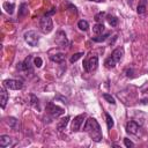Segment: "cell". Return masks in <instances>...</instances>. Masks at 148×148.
Instances as JSON below:
<instances>
[{"label": "cell", "mask_w": 148, "mask_h": 148, "mask_svg": "<svg viewBox=\"0 0 148 148\" xmlns=\"http://www.w3.org/2000/svg\"><path fill=\"white\" fill-rule=\"evenodd\" d=\"M108 22L111 27H117L118 25V18L116 16H112V15H109L108 16Z\"/></svg>", "instance_id": "cell-23"}, {"label": "cell", "mask_w": 148, "mask_h": 148, "mask_svg": "<svg viewBox=\"0 0 148 148\" xmlns=\"http://www.w3.org/2000/svg\"><path fill=\"white\" fill-rule=\"evenodd\" d=\"M105 118H106V125H108V128H109V130H111V128L113 127V125H114L113 119H112V117H111L108 112H105Z\"/></svg>", "instance_id": "cell-24"}, {"label": "cell", "mask_w": 148, "mask_h": 148, "mask_svg": "<svg viewBox=\"0 0 148 148\" xmlns=\"http://www.w3.org/2000/svg\"><path fill=\"white\" fill-rule=\"evenodd\" d=\"M83 131L95 141V142H99L103 139V134H102V130L99 124L97 123V120L95 118H88L86 120V124L83 126Z\"/></svg>", "instance_id": "cell-1"}, {"label": "cell", "mask_w": 148, "mask_h": 148, "mask_svg": "<svg viewBox=\"0 0 148 148\" xmlns=\"http://www.w3.org/2000/svg\"><path fill=\"white\" fill-rule=\"evenodd\" d=\"M77 27H79L80 30H82V31H87V30L89 29V23H88L86 20H80V21L77 22Z\"/></svg>", "instance_id": "cell-20"}, {"label": "cell", "mask_w": 148, "mask_h": 148, "mask_svg": "<svg viewBox=\"0 0 148 148\" xmlns=\"http://www.w3.org/2000/svg\"><path fill=\"white\" fill-rule=\"evenodd\" d=\"M56 44L60 47H67L68 46V39L66 37V34L64 31H58L56 35Z\"/></svg>", "instance_id": "cell-8"}, {"label": "cell", "mask_w": 148, "mask_h": 148, "mask_svg": "<svg viewBox=\"0 0 148 148\" xmlns=\"http://www.w3.org/2000/svg\"><path fill=\"white\" fill-rule=\"evenodd\" d=\"M103 98H104L106 102H109V103H111V104H113V105L116 104V99H114V97L111 96L110 94H106V92L103 94Z\"/></svg>", "instance_id": "cell-25"}, {"label": "cell", "mask_w": 148, "mask_h": 148, "mask_svg": "<svg viewBox=\"0 0 148 148\" xmlns=\"http://www.w3.org/2000/svg\"><path fill=\"white\" fill-rule=\"evenodd\" d=\"M31 57L29 56L23 62L20 64V69L21 71H24V72H29V73H32V67H31Z\"/></svg>", "instance_id": "cell-10"}, {"label": "cell", "mask_w": 148, "mask_h": 148, "mask_svg": "<svg viewBox=\"0 0 148 148\" xmlns=\"http://www.w3.org/2000/svg\"><path fill=\"white\" fill-rule=\"evenodd\" d=\"M104 15H105V13L99 12L98 14H96V15H95V20H96V21H99V20H101V17H103Z\"/></svg>", "instance_id": "cell-30"}, {"label": "cell", "mask_w": 148, "mask_h": 148, "mask_svg": "<svg viewBox=\"0 0 148 148\" xmlns=\"http://www.w3.org/2000/svg\"><path fill=\"white\" fill-rule=\"evenodd\" d=\"M24 40L30 46H37V44L39 42V35L34 30H29V31L24 32Z\"/></svg>", "instance_id": "cell-4"}, {"label": "cell", "mask_w": 148, "mask_h": 148, "mask_svg": "<svg viewBox=\"0 0 148 148\" xmlns=\"http://www.w3.org/2000/svg\"><path fill=\"white\" fill-rule=\"evenodd\" d=\"M83 56V52H79V53H75V54H73L72 57H71V59H69V61L73 64V62H75V61H77L81 57Z\"/></svg>", "instance_id": "cell-26"}, {"label": "cell", "mask_w": 148, "mask_h": 148, "mask_svg": "<svg viewBox=\"0 0 148 148\" xmlns=\"http://www.w3.org/2000/svg\"><path fill=\"white\" fill-rule=\"evenodd\" d=\"M14 8H15V5L13 3V2H3V9L9 14V15H12L13 14V12H14Z\"/></svg>", "instance_id": "cell-17"}, {"label": "cell", "mask_w": 148, "mask_h": 148, "mask_svg": "<svg viewBox=\"0 0 148 148\" xmlns=\"http://www.w3.org/2000/svg\"><path fill=\"white\" fill-rule=\"evenodd\" d=\"M13 145H14V141L9 135H5V134L0 135V147L6 148V147L13 146Z\"/></svg>", "instance_id": "cell-11"}, {"label": "cell", "mask_w": 148, "mask_h": 148, "mask_svg": "<svg viewBox=\"0 0 148 148\" xmlns=\"http://www.w3.org/2000/svg\"><path fill=\"white\" fill-rule=\"evenodd\" d=\"M92 1H97V2H102V1H104V0H92Z\"/></svg>", "instance_id": "cell-32"}, {"label": "cell", "mask_w": 148, "mask_h": 148, "mask_svg": "<svg viewBox=\"0 0 148 148\" xmlns=\"http://www.w3.org/2000/svg\"><path fill=\"white\" fill-rule=\"evenodd\" d=\"M98 66V58L96 56H92L83 61V68L86 72H92Z\"/></svg>", "instance_id": "cell-5"}, {"label": "cell", "mask_w": 148, "mask_h": 148, "mask_svg": "<svg viewBox=\"0 0 148 148\" xmlns=\"http://www.w3.org/2000/svg\"><path fill=\"white\" fill-rule=\"evenodd\" d=\"M146 9H147V1L146 0H140L139 1V5H138V9H136L138 14L139 15L145 14L146 13Z\"/></svg>", "instance_id": "cell-14"}, {"label": "cell", "mask_w": 148, "mask_h": 148, "mask_svg": "<svg viewBox=\"0 0 148 148\" xmlns=\"http://www.w3.org/2000/svg\"><path fill=\"white\" fill-rule=\"evenodd\" d=\"M50 59H51L52 61H54V62L60 64V62H62V61L65 60V54H64V53H56V54L50 56Z\"/></svg>", "instance_id": "cell-15"}, {"label": "cell", "mask_w": 148, "mask_h": 148, "mask_svg": "<svg viewBox=\"0 0 148 148\" xmlns=\"http://www.w3.org/2000/svg\"><path fill=\"white\" fill-rule=\"evenodd\" d=\"M47 112L51 114L52 118H57V117L64 114L65 111H64L62 108H60V106H58V105H56V104H53V103H50V104L47 105Z\"/></svg>", "instance_id": "cell-7"}, {"label": "cell", "mask_w": 148, "mask_h": 148, "mask_svg": "<svg viewBox=\"0 0 148 148\" xmlns=\"http://www.w3.org/2000/svg\"><path fill=\"white\" fill-rule=\"evenodd\" d=\"M54 13H56V9L52 8V10H50L49 13H46V16H50V15H52V14H54Z\"/></svg>", "instance_id": "cell-31"}, {"label": "cell", "mask_w": 148, "mask_h": 148, "mask_svg": "<svg viewBox=\"0 0 148 148\" xmlns=\"http://www.w3.org/2000/svg\"><path fill=\"white\" fill-rule=\"evenodd\" d=\"M8 98H9V95L6 90V87H2L1 90H0V103H1V108L3 109L8 102Z\"/></svg>", "instance_id": "cell-13"}, {"label": "cell", "mask_w": 148, "mask_h": 148, "mask_svg": "<svg viewBox=\"0 0 148 148\" xmlns=\"http://www.w3.org/2000/svg\"><path fill=\"white\" fill-rule=\"evenodd\" d=\"M28 14V9H27V5L25 3H22L20 6V10H18V17H23Z\"/></svg>", "instance_id": "cell-22"}, {"label": "cell", "mask_w": 148, "mask_h": 148, "mask_svg": "<svg viewBox=\"0 0 148 148\" xmlns=\"http://www.w3.org/2000/svg\"><path fill=\"white\" fill-rule=\"evenodd\" d=\"M84 118H86V114H84V113H83V114H79V116L74 117V119L72 120V125H71V127H72V131H73V132H77V131H80L81 125L83 124Z\"/></svg>", "instance_id": "cell-9"}, {"label": "cell", "mask_w": 148, "mask_h": 148, "mask_svg": "<svg viewBox=\"0 0 148 148\" xmlns=\"http://www.w3.org/2000/svg\"><path fill=\"white\" fill-rule=\"evenodd\" d=\"M109 36H110V32H106V34H104V35H102V34H101L99 36L94 37V38H92V40H94V42H97V43H101V42H104Z\"/></svg>", "instance_id": "cell-21"}, {"label": "cell", "mask_w": 148, "mask_h": 148, "mask_svg": "<svg viewBox=\"0 0 148 148\" xmlns=\"http://www.w3.org/2000/svg\"><path fill=\"white\" fill-rule=\"evenodd\" d=\"M123 56H124V49L123 47H117L112 51L111 56L109 58H106L104 65L106 68H113L121 59H123Z\"/></svg>", "instance_id": "cell-2"}, {"label": "cell", "mask_w": 148, "mask_h": 148, "mask_svg": "<svg viewBox=\"0 0 148 148\" xmlns=\"http://www.w3.org/2000/svg\"><path fill=\"white\" fill-rule=\"evenodd\" d=\"M68 120H69V117H68V116H66L65 118L60 119V121H59V123H58V125H57V128H58L59 131L65 130V127H66V126H67V124H68Z\"/></svg>", "instance_id": "cell-16"}, {"label": "cell", "mask_w": 148, "mask_h": 148, "mask_svg": "<svg viewBox=\"0 0 148 148\" xmlns=\"http://www.w3.org/2000/svg\"><path fill=\"white\" fill-rule=\"evenodd\" d=\"M53 29V22H52V18L50 16H44L40 18L39 21V30L43 32V34H50Z\"/></svg>", "instance_id": "cell-3"}, {"label": "cell", "mask_w": 148, "mask_h": 148, "mask_svg": "<svg viewBox=\"0 0 148 148\" xmlns=\"http://www.w3.org/2000/svg\"><path fill=\"white\" fill-rule=\"evenodd\" d=\"M7 124H8L12 128H14L15 131H17L16 128H17V124H18V121H17L16 118H14V117H8V118H7Z\"/></svg>", "instance_id": "cell-19"}, {"label": "cell", "mask_w": 148, "mask_h": 148, "mask_svg": "<svg viewBox=\"0 0 148 148\" xmlns=\"http://www.w3.org/2000/svg\"><path fill=\"white\" fill-rule=\"evenodd\" d=\"M30 97L32 98V105H34L35 108H38V98H36L35 95H30Z\"/></svg>", "instance_id": "cell-29"}, {"label": "cell", "mask_w": 148, "mask_h": 148, "mask_svg": "<svg viewBox=\"0 0 148 148\" xmlns=\"http://www.w3.org/2000/svg\"><path fill=\"white\" fill-rule=\"evenodd\" d=\"M103 31H104V25L102 23H96L92 27V32L96 34V35H101Z\"/></svg>", "instance_id": "cell-18"}, {"label": "cell", "mask_w": 148, "mask_h": 148, "mask_svg": "<svg viewBox=\"0 0 148 148\" xmlns=\"http://www.w3.org/2000/svg\"><path fill=\"white\" fill-rule=\"evenodd\" d=\"M126 131L130 134H138V132H139V125L135 121H133V120L132 121H128L126 124Z\"/></svg>", "instance_id": "cell-12"}, {"label": "cell", "mask_w": 148, "mask_h": 148, "mask_svg": "<svg viewBox=\"0 0 148 148\" xmlns=\"http://www.w3.org/2000/svg\"><path fill=\"white\" fill-rule=\"evenodd\" d=\"M124 145H125L127 148H130V147H134V143H133L130 139H127V138L124 139Z\"/></svg>", "instance_id": "cell-28"}, {"label": "cell", "mask_w": 148, "mask_h": 148, "mask_svg": "<svg viewBox=\"0 0 148 148\" xmlns=\"http://www.w3.org/2000/svg\"><path fill=\"white\" fill-rule=\"evenodd\" d=\"M34 65H35V67H37V68L42 67V65H43V60H42V58H39V57L34 58Z\"/></svg>", "instance_id": "cell-27"}, {"label": "cell", "mask_w": 148, "mask_h": 148, "mask_svg": "<svg viewBox=\"0 0 148 148\" xmlns=\"http://www.w3.org/2000/svg\"><path fill=\"white\" fill-rule=\"evenodd\" d=\"M3 87L12 89V90H20L23 88V83L20 80H15V79H6L3 80Z\"/></svg>", "instance_id": "cell-6"}]
</instances>
